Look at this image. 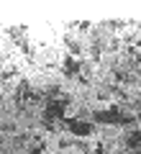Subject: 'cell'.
<instances>
[{
	"label": "cell",
	"mask_w": 141,
	"mask_h": 154,
	"mask_svg": "<svg viewBox=\"0 0 141 154\" xmlns=\"http://www.w3.org/2000/svg\"><path fill=\"white\" fill-rule=\"evenodd\" d=\"M95 118H98L100 123H121V113H118V108L98 110V113H95Z\"/></svg>",
	"instance_id": "cell-3"
},
{
	"label": "cell",
	"mask_w": 141,
	"mask_h": 154,
	"mask_svg": "<svg viewBox=\"0 0 141 154\" xmlns=\"http://www.w3.org/2000/svg\"><path fill=\"white\" fill-rule=\"evenodd\" d=\"M126 144H128L131 152H141V131L136 128V131H131L128 136H126Z\"/></svg>",
	"instance_id": "cell-4"
},
{
	"label": "cell",
	"mask_w": 141,
	"mask_h": 154,
	"mask_svg": "<svg viewBox=\"0 0 141 154\" xmlns=\"http://www.w3.org/2000/svg\"><path fill=\"white\" fill-rule=\"evenodd\" d=\"M139 131H141V108H139Z\"/></svg>",
	"instance_id": "cell-6"
},
{
	"label": "cell",
	"mask_w": 141,
	"mask_h": 154,
	"mask_svg": "<svg viewBox=\"0 0 141 154\" xmlns=\"http://www.w3.org/2000/svg\"><path fill=\"white\" fill-rule=\"evenodd\" d=\"M44 116H46L49 121H62V118H64V100H49Z\"/></svg>",
	"instance_id": "cell-2"
},
{
	"label": "cell",
	"mask_w": 141,
	"mask_h": 154,
	"mask_svg": "<svg viewBox=\"0 0 141 154\" xmlns=\"http://www.w3.org/2000/svg\"><path fill=\"white\" fill-rule=\"evenodd\" d=\"M80 69H82V67H80V62H77L75 57H67V59H64V72L69 77H77V75H80Z\"/></svg>",
	"instance_id": "cell-5"
},
{
	"label": "cell",
	"mask_w": 141,
	"mask_h": 154,
	"mask_svg": "<svg viewBox=\"0 0 141 154\" xmlns=\"http://www.w3.org/2000/svg\"><path fill=\"white\" fill-rule=\"evenodd\" d=\"M128 154H141V152H128Z\"/></svg>",
	"instance_id": "cell-7"
},
{
	"label": "cell",
	"mask_w": 141,
	"mask_h": 154,
	"mask_svg": "<svg viewBox=\"0 0 141 154\" xmlns=\"http://www.w3.org/2000/svg\"><path fill=\"white\" fill-rule=\"evenodd\" d=\"M64 123H67V128H69V134H72V136H80V139L90 136V134L95 131V126H92V123L80 121V118H67Z\"/></svg>",
	"instance_id": "cell-1"
}]
</instances>
